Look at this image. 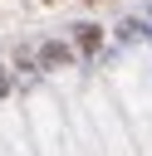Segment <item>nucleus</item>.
<instances>
[{
    "instance_id": "obj_2",
    "label": "nucleus",
    "mask_w": 152,
    "mask_h": 156,
    "mask_svg": "<svg viewBox=\"0 0 152 156\" xmlns=\"http://www.w3.org/2000/svg\"><path fill=\"white\" fill-rule=\"evenodd\" d=\"M74 34H78V54H93L98 49V24H78Z\"/></svg>"
},
{
    "instance_id": "obj_3",
    "label": "nucleus",
    "mask_w": 152,
    "mask_h": 156,
    "mask_svg": "<svg viewBox=\"0 0 152 156\" xmlns=\"http://www.w3.org/2000/svg\"><path fill=\"white\" fill-rule=\"evenodd\" d=\"M10 93V68H0V98Z\"/></svg>"
},
{
    "instance_id": "obj_1",
    "label": "nucleus",
    "mask_w": 152,
    "mask_h": 156,
    "mask_svg": "<svg viewBox=\"0 0 152 156\" xmlns=\"http://www.w3.org/2000/svg\"><path fill=\"white\" fill-rule=\"evenodd\" d=\"M39 63H44V68H64V63H69V49L54 39V44H44V49H39Z\"/></svg>"
}]
</instances>
